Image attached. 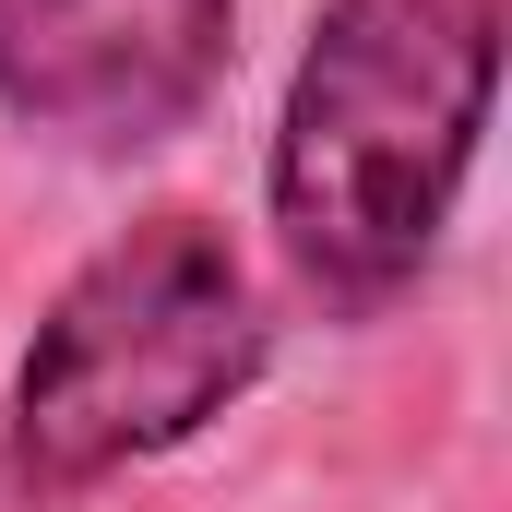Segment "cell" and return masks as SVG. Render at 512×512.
Here are the masks:
<instances>
[{
  "mask_svg": "<svg viewBox=\"0 0 512 512\" xmlns=\"http://www.w3.org/2000/svg\"><path fill=\"white\" fill-rule=\"evenodd\" d=\"M512 0H322L274 120V239L334 298H393L441 251L501 96Z\"/></svg>",
  "mask_w": 512,
  "mask_h": 512,
  "instance_id": "cell-1",
  "label": "cell"
},
{
  "mask_svg": "<svg viewBox=\"0 0 512 512\" xmlns=\"http://www.w3.org/2000/svg\"><path fill=\"white\" fill-rule=\"evenodd\" d=\"M251 382H262L251 274H239L215 215L167 203V215L120 227L48 298V322H36V346L12 370V441H0V465H12L24 501H72V489L143 465V453H179Z\"/></svg>",
  "mask_w": 512,
  "mask_h": 512,
  "instance_id": "cell-2",
  "label": "cell"
},
{
  "mask_svg": "<svg viewBox=\"0 0 512 512\" xmlns=\"http://www.w3.org/2000/svg\"><path fill=\"white\" fill-rule=\"evenodd\" d=\"M239 0H0V120L60 143H167L227 84Z\"/></svg>",
  "mask_w": 512,
  "mask_h": 512,
  "instance_id": "cell-3",
  "label": "cell"
}]
</instances>
